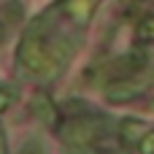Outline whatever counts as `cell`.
Wrapping results in <instances>:
<instances>
[{"label":"cell","mask_w":154,"mask_h":154,"mask_svg":"<svg viewBox=\"0 0 154 154\" xmlns=\"http://www.w3.org/2000/svg\"><path fill=\"white\" fill-rule=\"evenodd\" d=\"M100 135V125L97 122H73L68 130H62V138L76 143V146H87Z\"/></svg>","instance_id":"2"},{"label":"cell","mask_w":154,"mask_h":154,"mask_svg":"<svg viewBox=\"0 0 154 154\" xmlns=\"http://www.w3.org/2000/svg\"><path fill=\"white\" fill-rule=\"evenodd\" d=\"M19 62L27 68V70H32V73H57V68L62 65V57L60 54H54L51 51V46H46L35 32H30L24 41H22V46H19Z\"/></svg>","instance_id":"1"},{"label":"cell","mask_w":154,"mask_h":154,"mask_svg":"<svg viewBox=\"0 0 154 154\" xmlns=\"http://www.w3.org/2000/svg\"><path fill=\"white\" fill-rule=\"evenodd\" d=\"M0 32H3V30H0ZM0 38H3V35H0Z\"/></svg>","instance_id":"12"},{"label":"cell","mask_w":154,"mask_h":154,"mask_svg":"<svg viewBox=\"0 0 154 154\" xmlns=\"http://www.w3.org/2000/svg\"><path fill=\"white\" fill-rule=\"evenodd\" d=\"M103 154H119V152H103Z\"/></svg>","instance_id":"11"},{"label":"cell","mask_w":154,"mask_h":154,"mask_svg":"<svg viewBox=\"0 0 154 154\" xmlns=\"http://www.w3.org/2000/svg\"><path fill=\"white\" fill-rule=\"evenodd\" d=\"M19 154H46V152H43V146H41L38 141H30V143H27Z\"/></svg>","instance_id":"10"},{"label":"cell","mask_w":154,"mask_h":154,"mask_svg":"<svg viewBox=\"0 0 154 154\" xmlns=\"http://www.w3.org/2000/svg\"><path fill=\"white\" fill-rule=\"evenodd\" d=\"M146 130H149V127H146L141 119H125L122 127H119V135H122V141H133V143H135L141 135H146Z\"/></svg>","instance_id":"6"},{"label":"cell","mask_w":154,"mask_h":154,"mask_svg":"<svg viewBox=\"0 0 154 154\" xmlns=\"http://www.w3.org/2000/svg\"><path fill=\"white\" fill-rule=\"evenodd\" d=\"M97 0H68L65 8H68V16L76 22V24H87L92 19V11H95Z\"/></svg>","instance_id":"4"},{"label":"cell","mask_w":154,"mask_h":154,"mask_svg":"<svg viewBox=\"0 0 154 154\" xmlns=\"http://www.w3.org/2000/svg\"><path fill=\"white\" fill-rule=\"evenodd\" d=\"M141 154H154V133H146L143 135V143H141Z\"/></svg>","instance_id":"9"},{"label":"cell","mask_w":154,"mask_h":154,"mask_svg":"<svg viewBox=\"0 0 154 154\" xmlns=\"http://www.w3.org/2000/svg\"><path fill=\"white\" fill-rule=\"evenodd\" d=\"M138 35H141V38H154V14H149V16L141 19V24H138Z\"/></svg>","instance_id":"7"},{"label":"cell","mask_w":154,"mask_h":154,"mask_svg":"<svg viewBox=\"0 0 154 154\" xmlns=\"http://www.w3.org/2000/svg\"><path fill=\"white\" fill-rule=\"evenodd\" d=\"M16 97V89L14 87H0V111H5Z\"/></svg>","instance_id":"8"},{"label":"cell","mask_w":154,"mask_h":154,"mask_svg":"<svg viewBox=\"0 0 154 154\" xmlns=\"http://www.w3.org/2000/svg\"><path fill=\"white\" fill-rule=\"evenodd\" d=\"M30 111H32L38 119H43V122H57V108L51 106V100H49L43 92H35V95H32Z\"/></svg>","instance_id":"5"},{"label":"cell","mask_w":154,"mask_h":154,"mask_svg":"<svg viewBox=\"0 0 154 154\" xmlns=\"http://www.w3.org/2000/svg\"><path fill=\"white\" fill-rule=\"evenodd\" d=\"M146 87L143 84H138V81H119V84H114V87H108V100H114V103H125V100H133V97H138L141 92H143Z\"/></svg>","instance_id":"3"}]
</instances>
